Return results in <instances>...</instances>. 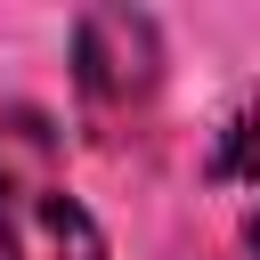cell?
I'll use <instances>...</instances> for the list:
<instances>
[{
    "instance_id": "obj_1",
    "label": "cell",
    "mask_w": 260,
    "mask_h": 260,
    "mask_svg": "<svg viewBox=\"0 0 260 260\" xmlns=\"http://www.w3.org/2000/svg\"><path fill=\"white\" fill-rule=\"evenodd\" d=\"M0 260H106V228L65 187V146L41 106H0Z\"/></svg>"
},
{
    "instance_id": "obj_2",
    "label": "cell",
    "mask_w": 260,
    "mask_h": 260,
    "mask_svg": "<svg viewBox=\"0 0 260 260\" xmlns=\"http://www.w3.org/2000/svg\"><path fill=\"white\" fill-rule=\"evenodd\" d=\"M162 81V32L138 8H89L73 24V89L89 114H130Z\"/></svg>"
},
{
    "instance_id": "obj_3",
    "label": "cell",
    "mask_w": 260,
    "mask_h": 260,
    "mask_svg": "<svg viewBox=\"0 0 260 260\" xmlns=\"http://www.w3.org/2000/svg\"><path fill=\"white\" fill-rule=\"evenodd\" d=\"M203 179L211 187H260V81L219 106L211 146H203Z\"/></svg>"
}]
</instances>
